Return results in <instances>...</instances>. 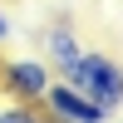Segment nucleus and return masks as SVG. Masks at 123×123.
Wrapping results in <instances>:
<instances>
[{"mask_svg": "<svg viewBox=\"0 0 123 123\" xmlns=\"http://www.w3.org/2000/svg\"><path fill=\"white\" fill-rule=\"evenodd\" d=\"M59 79L74 84L84 98H94V104L108 108V113L123 108V64L113 54H104V49H84V54L69 64V74H59Z\"/></svg>", "mask_w": 123, "mask_h": 123, "instance_id": "obj_1", "label": "nucleus"}, {"mask_svg": "<svg viewBox=\"0 0 123 123\" xmlns=\"http://www.w3.org/2000/svg\"><path fill=\"white\" fill-rule=\"evenodd\" d=\"M39 104H44L49 118H64V123H108L113 118L108 108H98L94 98H84L74 84H64V79H49V89L39 94Z\"/></svg>", "mask_w": 123, "mask_h": 123, "instance_id": "obj_2", "label": "nucleus"}, {"mask_svg": "<svg viewBox=\"0 0 123 123\" xmlns=\"http://www.w3.org/2000/svg\"><path fill=\"white\" fill-rule=\"evenodd\" d=\"M54 79V69L44 59H5L0 64V94L5 98H39Z\"/></svg>", "mask_w": 123, "mask_h": 123, "instance_id": "obj_3", "label": "nucleus"}, {"mask_svg": "<svg viewBox=\"0 0 123 123\" xmlns=\"http://www.w3.org/2000/svg\"><path fill=\"white\" fill-rule=\"evenodd\" d=\"M84 54V44H79V35H74V25L69 20H54V25L44 30V64L54 69V74H69V64Z\"/></svg>", "mask_w": 123, "mask_h": 123, "instance_id": "obj_4", "label": "nucleus"}, {"mask_svg": "<svg viewBox=\"0 0 123 123\" xmlns=\"http://www.w3.org/2000/svg\"><path fill=\"white\" fill-rule=\"evenodd\" d=\"M0 123H49L39 98H5L0 104Z\"/></svg>", "mask_w": 123, "mask_h": 123, "instance_id": "obj_5", "label": "nucleus"}, {"mask_svg": "<svg viewBox=\"0 0 123 123\" xmlns=\"http://www.w3.org/2000/svg\"><path fill=\"white\" fill-rule=\"evenodd\" d=\"M10 39V15H5V5H0V44Z\"/></svg>", "mask_w": 123, "mask_h": 123, "instance_id": "obj_6", "label": "nucleus"}, {"mask_svg": "<svg viewBox=\"0 0 123 123\" xmlns=\"http://www.w3.org/2000/svg\"><path fill=\"white\" fill-rule=\"evenodd\" d=\"M108 123H123V118H108Z\"/></svg>", "mask_w": 123, "mask_h": 123, "instance_id": "obj_7", "label": "nucleus"}]
</instances>
